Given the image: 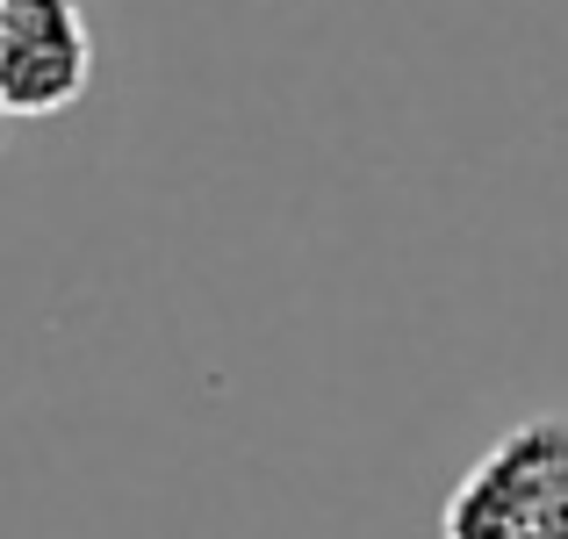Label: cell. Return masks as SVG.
<instances>
[{
	"label": "cell",
	"mask_w": 568,
	"mask_h": 539,
	"mask_svg": "<svg viewBox=\"0 0 568 539\" xmlns=\"http://www.w3.org/2000/svg\"><path fill=\"white\" fill-rule=\"evenodd\" d=\"M94 87L80 0H0V123H51Z\"/></svg>",
	"instance_id": "cell-2"
},
{
	"label": "cell",
	"mask_w": 568,
	"mask_h": 539,
	"mask_svg": "<svg viewBox=\"0 0 568 539\" xmlns=\"http://www.w3.org/2000/svg\"><path fill=\"white\" fill-rule=\"evenodd\" d=\"M439 539H568V417H526L468 460L439 504Z\"/></svg>",
	"instance_id": "cell-1"
}]
</instances>
